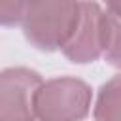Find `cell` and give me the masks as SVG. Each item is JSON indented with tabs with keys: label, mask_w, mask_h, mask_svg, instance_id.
Masks as SVG:
<instances>
[{
	"label": "cell",
	"mask_w": 121,
	"mask_h": 121,
	"mask_svg": "<svg viewBox=\"0 0 121 121\" xmlns=\"http://www.w3.org/2000/svg\"><path fill=\"white\" fill-rule=\"evenodd\" d=\"M108 4L117 15H121V0H108Z\"/></svg>",
	"instance_id": "6da1fadb"
}]
</instances>
